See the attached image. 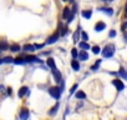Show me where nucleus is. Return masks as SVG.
I'll return each instance as SVG.
<instances>
[{
  "instance_id": "f257e3e1",
  "label": "nucleus",
  "mask_w": 127,
  "mask_h": 120,
  "mask_svg": "<svg viewBox=\"0 0 127 120\" xmlns=\"http://www.w3.org/2000/svg\"><path fill=\"white\" fill-rule=\"evenodd\" d=\"M102 56L103 58H112L115 54V45L113 44H108L103 48V50H101Z\"/></svg>"
},
{
  "instance_id": "f03ea898",
  "label": "nucleus",
  "mask_w": 127,
  "mask_h": 120,
  "mask_svg": "<svg viewBox=\"0 0 127 120\" xmlns=\"http://www.w3.org/2000/svg\"><path fill=\"white\" fill-rule=\"evenodd\" d=\"M61 93H62V90H60V88H56V86H54V88H50L49 89V94L54 98V99H60V96H61Z\"/></svg>"
},
{
  "instance_id": "7ed1b4c3",
  "label": "nucleus",
  "mask_w": 127,
  "mask_h": 120,
  "mask_svg": "<svg viewBox=\"0 0 127 120\" xmlns=\"http://www.w3.org/2000/svg\"><path fill=\"white\" fill-rule=\"evenodd\" d=\"M57 39H59V33H55V34H52L51 36H49V38H47V40H46V43H45V44H47V45L54 44V43H56V41H57Z\"/></svg>"
},
{
  "instance_id": "20e7f679",
  "label": "nucleus",
  "mask_w": 127,
  "mask_h": 120,
  "mask_svg": "<svg viewBox=\"0 0 127 120\" xmlns=\"http://www.w3.org/2000/svg\"><path fill=\"white\" fill-rule=\"evenodd\" d=\"M112 84L116 86V89H117L118 91H121V90H123V89H125V84H123V83H122V80H120V79L113 80V81H112Z\"/></svg>"
},
{
  "instance_id": "39448f33",
  "label": "nucleus",
  "mask_w": 127,
  "mask_h": 120,
  "mask_svg": "<svg viewBox=\"0 0 127 120\" xmlns=\"http://www.w3.org/2000/svg\"><path fill=\"white\" fill-rule=\"evenodd\" d=\"M51 71H52V75H54V78H55V81H56V83H60V81H61V73H60L56 68H52Z\"/></svg>"
},
{
  "instance_id": "423d86ee",
  "label": "nucleus",
  "mask_w": 127,
  "mask_h": 120,
  "mask_svg": "<svg viewBox=\"0 0 127 120\" xmlns=\"http://www.w3.org/2000/svg\"><path fill=\"white\" fill-rule=\"evenodd\" d=\"M29 110L28 109H21L20 110V120H28L29 119Z\"/></svg>"
},
{
  "instance_id": "0eeeda50",
  "label": "nucleus",
  "mask_w": 127,
  "mask_h": 120,
  "mask_svg": "<svg viewBox=\"0 0 127 120\" xmlns=\"http://www.w3.org/2000/svg\"><path fill=\"white\" fill-rule=\"evenodd\" d=\"M29 95L30 94V91H29V89H28V86H23V88H20V90H19V93H18V95H19V98H23L24 95Z\"/></svg>"
},
{
  "instance_id": "6e6552de",
  "label": "nucleus",
  "mask_w": 127,
  "mask_h": 120,
  "mask_svg": "<svg viewBox=\"0 0 127 120\" xmlns=\"http://www.w3.org/2000/svg\"><path fill=\"white\" fill-rule=\"evenodd\" d=\"M98 10H100L101 13H103V14L108 15V16L113 15V9H111V8H100Z\"/></svg>"
},
{
  "instance_id": "1a4fd4ad",
  "label": "nucleus",
  "mask_w": 127,
  "mask_h": 120,
  "mask_svg": "<svg viewBox=\"0 0 127 120\" xmlns=\"http://www.w3.org/2000/svg\"><path fill=\"white\" fill-rule=\"evenodd\" d=\"M105 29H106V24H105V23H102V21L96 23V25H95V30H96V31H102V30H105Z\"/></svg>"
},
{
  "instance_id": "9d476101",
  "label": "nucleus",
  "mask_w": 127,
  "mask_h": 120,
  "mask_svg": "<svg viewBox=\"0 0 127 120\" xmlns=\"http://www.w3.org/2000/svg\"><path fill=\"white\" fill-rule=\"evenodd\" d=\"M79 59H80V60H87V59H89V54L86 53V50H80V53H79Z\"/></svg>"
},
{
  "instance_id": "9b49d317",
  "label": "nucleus",
  "mask_w": 127,
  "mask_h": 120,
  "mask_svg": "<svg viewBox=\"0 0 127 120\" xmlns=\"http://www.w3.org/2000/svg\"><path fill=\"white\" fill-rule=\"evenodd\" d=\"M59 106H60V104H59V103H56V104H55V106L50 109V111H49V115H50V116H54V115H56V113H57V110H59Z\"/></svg>"
},
{
  "instance_id": "f8f14e48",
  "label": "nucleus",
  "mask_w": 127,
  "mask_h": 120,
  "mask_svg": "<svg viewBox=\"0 0 127 120\" xmlns=\"http://www.w3.org/2000/svg\"><path fill=\"white\" fill-rule=\"evenodd\" d=\"M26 61L28 63H41V60L39 59V58H36V56H28L26 58Z\"/></svg>"
},
{
  "instance_id": "ddd939ff",
  "label": "nucleus",
  "mask_w": 127,
  "mask_h": 120,
  "mask_svg": "<svg viewBox=\"0 0 127 120\" xmlns=\"http://www.w3.org/2000/svg\"><path fill=\"white\" fill-rule=\"evenodd\" d=\"M14 63H15L16 65H23V64H26L28 61H26V58L24 59V58H20V56H19V58H16V59L14 60Z\"/></svg>"
},
{
  "instance_id": "4468645a",
  "label": "nucleus",
  "mask_w": 127,
  "mask_h": 120,
  "mask_svg": "<svg viewBox=\"0 0 127 120\" xmlns=\"http://www.w3.org/2000/svg\"><path fill=\"white\" fill-rule=\"evenodd\" d=\"M35 49H36L35 45H31V44H26V45L23 46V50L24 51H34Z\"/></svg>"
},
{
  "instance_id": "2eb2a0df",
  "label": "nucleus",
  "mask_w": 127,
  "mask_h": 120,
  "mask_svg": "<svg viewBox=\"0 0 127 120\" xmlns=\"http://www.w3.org/2000/svg\"><path fill=\"white\" fill-rule=\"evenodd\" d=\"M13 61H14V59L11 56H5V58H3L1 60H0L1 64H8V63H13Z\"/></svg>"
},
{
  "instance_id": "dca6fc26",
  "label": "nucleus",
  "mask_w": 127,
  "mask_h": 120,
  "mask_svg": "<svg viewBox=\"0 0 127 120\" xmlns=\"http://www.w3.org/2000/svg\"><path fill=\"white\" fill-rule=\"evenodd\" d=\"M80 33H81V28L79 26L77 30L75 31V34H74V43H75V44L79 43V35H80Z\"/></svg>"
},
{
  "instance_id": "f3484780",
  "label": "nucleus",
  "mask_w": 127,
  "mask_h": 120,
  "mask_svg": "<svg viewBox=\"0 0 127 120\" xmlns=\"http://www.w3.org/2000/svg\"><path fill=\"white\" fill-rule=\"evenodd\" d=\"M71 66H72V69H74L75 71L80 70V64H79L77 60H72V61H71Z\"/></svg>"
},
{
  "instance_id": "a211bd4d",
  "label": "nucleus",
  "mask_w": 127,
  "mask_h": 120,
  "mask_svg": "<svg viewBox=\"0 0 127 120\" xmlns=\"http://www.w3.org/2000/svg\"><path fill=\"white\" fill-rule=\"evenodd\" d=\"M81 14H82V16H84L85 19H90V18L92 16V11H91V10H84Z\"/></svg>"
},
{
  "instance_id": "6ab92c4d",
  "label": "nucleus",
  "mask_w": 127,
  "mask_h": 120,
  "mask_svg": "<svg viewBox=\"0 0 127 120\" xmlns=\"http://www.w3.org/2000/svg\"><path fill=\"white\" fill-rule=\"evenodd\" d=\"M101 61H102V60H101V59H98V60H96V63H95V64H94V65L91 66V70H94V71H96V70L98 69V66L101 65Z\"/></svg>"
},
{
  "instance_id": "aec40b11",
  "label": "nucleus",
  "mask_w": 127,
  "mask_h": 120,
  "mask_svg": "<svg viewBox=\"0 0 127 120\" xmlns=\"http://www.w3.org/2000/svg\"><path fill=\"white\" fill-rule=\"evenodd\" d=\"M75 96H76L77 99H85V98H86V94H85L82 90H79V91H76Z\"/></svg>"
},
{
  "instance_id": "412c9836",
  "label": "nucleus",
  "mask_w": 127,
  "mask_h": 120,
  "mask_svg": "<svg viewBox=\"0 0 127 120\" xmlns=\"http://www.w3.org/2000/svg\"><path fill=\"white\" fill-rule=\"evenodd\" d=\"M118 75H120L122 79H127V73H126L125 69H122V68H120V70H118Z\"/></svg>"
},
{
  "instance_id": "4be33fe9",
  "label": "nucleus",
  "mask_w": 127,
  "mask_h": 120,
  "mask_svg": "<svg viewBox=\"0 0 127 120\" xmlns=\"http://www.w3.org/2000/svg\"><path fill=\"white\" fill-rule=\"evenodd\" d=\"M80 49H82V50H87V49H90V45H89L86 41H81V43H80Z\"/></svg>"
},
{
  "instance_id": "5701e85b",
  "label": "nucleus",
  "mask_w": 127,
  "mask_h": 120,
  "mask_svg": "<svg viewBox=\"0 0 127 120\" xmlns=\"http://www.w3.org/2000/svg\"><path fill=\"white\" fill-rule=\"evenodd\" d=\"M20 49H21V48H20V45H18V44H14V45H11V46H10V50H11V51H14V53H18Z\"/></svg>"
},
{
  "instance_id": "b1692460",
  "label": "nucleus",
  "mask_w": 127,
  "mask_h": 120,
  "mask_svg": "<svg viewBox=\"0 0 127 120\" xmlns=\"http://www.w3.org/2000/svg\"><path fill=\"white\" fill-rule=\"evenodd\" d=\"M47 65L52 69V68H56V65H55V61H54V59H47Z\"/></svg>"
},
{
  "instance_id": "393cba45",
  "label": "nucleus",
  "mask_w": 127,
  "mask_h": 120,
  "mask_svg": "<svg viewBox=\"0 0 127 120\" xmlns=\"http://www.w3.org/2000/svg\"><path fill=\"white\" fill-rule=\"evenodd\" d=\"M6 49H8V43L5 40H3L1 41V51H5Z\"/></svg>"
},
{
  "instance_id": "a878e982",
  "label": "nucleus",
  "mask_w": 127,
  "mask_h": 120,
  "mask_svg": "<svg viewBox=\"0 0 127 120\" xmlns=\"http://www.w3.org/2000/svg\"><path fill=\"white\" fill-rule=\"evenodd\" d=\"M100 50H101L100 46H96V45L92 46V53H94V54H100Z\"/></svg>"
},
{
  "instance_id": "bb28decb",
  "label": "nucleus",
  "mask_w": 127,
  "mask_h": 120,
  "mask_svg": "<svg viewBox=\"0 0 127 120\" xmlns=\"http://www.w3.org/2000/svg\"><path fill=\"white\" fill-rule=\"evenodd\" d=\"M71 55H72V58H74V59H75L76 56H79V53H77V50H76V49H72V50H71Z\"/></svg>"
},
{
  "instance_id": "cd10ccee",
  "label": "nucleus",
  "mask_w": 127,
  "mask_h": 120,
  "mask_svg": "<svg viewBox=\"0 0 127 120\" xmlns=\"http://www.w3.org/2000/svg\"><path fill=\"white\" fill-rule=\"evenodd\" d=\"M81 36H82V40H84V41H86V40L89 39V38H87V34H86L85 31H81Z\"/></svg>"
},
{
  "instance_id": "c85d7f7f",
  "label": "nucleus",
  "mask_w": 127,
  "mask_h": 120,
  "mask_svg": "<svg viewBox=\"0 0 127 120\" xmlns=\"http://www.w3.org/2000/svg\"><path fill=\"white\" fill-rule=\"evenodd\" d=\"M76 89H77V84H75V85L71 88V90H70V95H72V94L76 91Z\"/></svg>"
},
{
  "instance_id": "c756f323",
  "label": "nucleus",
  "mask_w": 127,
  "mask_h": 120,
  "mask_svg": "<svg viewBox=\"0 0 127 120\" xmlns=\"http://www.w3.org/2000/svg\"><path fill=\"white\" fill-rule=\"evenodd\" d=\"M110 36H111V38H115V36H116V31H115V30H111V31H110Z\"/></svg>"
},
{
  "instance_id": "7c9ffc66",
  "label": "nucleus",
  "mask_w": 127,
  "mask_h": 120,
  "mask_svg": "<svg viewBox=\"0 0 127 120\" xmlns=\"http://www.w3.org/2000/svg\"><path fill=\"white\" fill-rule=\"evenodd\" d=\"M35 48L36 49H42L44 48V44H35Z\"/></svg>"
},
{
  "instance_id": "2f4dec72",
  "label": "nucleus",
  "mask_w": 127,
  "mask_h": 120,
  "mask_svg": "<svg viewBox=\"0 0 127 120\" xmlns=\"http://www.w3.org/2000/svg\"><path fill=\"white\" fill-rule=\"evenodd\" d=\"M126 29H127V21L123 23V25H122V30H126Z\"/></svg>"
},
{
  "instance_id": "473e14b6",
  "label": "nucleus",
  "mask_w": 127,
  "mask_h": 120,
  "mask_svg": "<svg viewBox=\"0 0 127 120\" xmlns=\"http://www.w3.org/2000/svg\"><path fill=\"white\" fill-rule=\"evenodd\" d=\"M8 94H9V95H11V88H9V89H8Z\"/></svg>"
},
{
  "instance_id": "72a5a7b5",
  "label": "nucleus",
  "mask_w": 127,
  "mask_h": 120,
  "mask_svg": "<svg viewBox=\"0 0 127 120\" xmlns=\"http://www.w3.org/2000/svg\"><path fill=\"white\" fill-rule=\"evenodd\" d=\"M64 1H70V3H72L74 0H64Z\"/></svg>"
},
{
  "instance_id": "f704fd0d",
  "label": "nucleus",
  "mask_w": 127,
  "mask_h": 120,
  "mask_svg": "<svg viewBox=\"0 0 127 120\" xmlns=\"http://www.w3.org/2000/svg\"><path fill=\"white\" fill-rule=\"evenodd\" d=\"M102 1H112V0H102Z\"/></svg>"
},
{
  "instance_id": "c9c22d12",
  "label": "nucleus",
  "mask_w": 127,
  "mask_h": 120,
  "mask_svg": "<svg viewBox=\"0 0 127 120\" xmlns=\"http://www.w3.org/2000/svg\"><path fill=\"white\" fill-rule=\"evenodd\" d=\"M126 14H127V5H126Z\"/></svg>"
}]
</instances>
